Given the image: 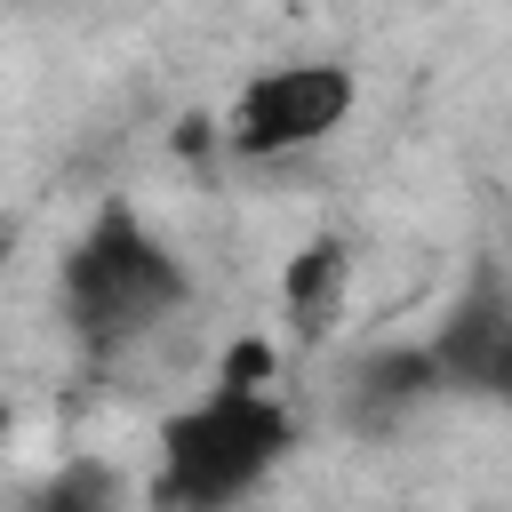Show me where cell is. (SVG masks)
Here are the masks:
<instances>
[{"label": "cell", "instance_id": "obj_1", "mask_svg": "<svg viewBox=\"0 0 512 512\" xmlns=\"http://www.w3.org/2000/svg\"><path fill=\"white\" fill-rule=\"evenodd\" d=\"M176 304H184V264L128 208L96 216V232L64 264V320L80 328V344L88 352H120L144 328H160V312H176Z\"/></svg>", "mask_w": 512, "mask_h": 512}, {"label": "cell", "instance_id": "obj_2", "mask_svg": "<svg viewBox=\"0 0 512 512\" xmlns=\"http://www.w3.org/2000/svg\"><path fill=\"white\" fill-rule=\"evenodd\" d=\"M288 448V416L256 392V384H224L216 400H200L192 416L168 424L160 440V504H232L248 496Z\"/></svg>", "mask_w": 512, "mask_h": 512}, {"label": "cell", "instance_id": "obj_3", "mask_svg": "<svg viewBox=\"0 0 512 512\" xmlns=\"http://www.w3.org/2000/svg\"><path fill=\"white\" fill-rule=\"evenodd\" d=\"M352 112V72L344 64H280L264 80L240 88L232 104V152L248 160H280V152H304L320 136H336Z\"/></svg>", "mask_w": 512, "mask_h": 512}, {"label": "cell", "instance_id": "obj_4", "mask_svg": "<svg viewBox=\"0 0 512 512\" xmlns=\"http://www.w3.org/2000/svg\"><path fill=\"white\" fill-rule=\"evenodd\" d=\"M440 384H464V392H504L512 384V296L496 280V264L472 272V296L448 312V328L424 344Z\"/></svg>", "mask_w": 512, "mask_h": 512}, {"label": "cell", "instance_id": "obj_5", "mask_svg": "<svg viewBox=\"0 0 512 512\" xmlns=\"http://www.w3.org/2000/svg\"><path fill=\"white\" fill-rule=\"evenodd\" d=\"M440 392V368H432V352H408V344H392V352H368L360 368H352V384H344V416H352V432H392L408 408H424Z\"/></svg>", "mask_w": 512, "mask_h": 512}, {"label": "cell", "instance_id": "obj_6", "mask_svg": "<svg viewBox=\"0 0 512 512\" xmlns=\"http://www.w3.org/2000/svg\"><path fill=\"white\" fill-rule=\"evenodd\" d=\"M336 296H344V248H336V240H312V248L288 264V320H296V336H304V344H312V336H328Z\"/></svg>", "mask_w": 512, "mask_h": 512}, {"label": "cell", "instance_id": "obj_7", "mask_svg": "<svg viewBox=\"0 0 512 512\" xmlns=\"http://www.w3.org/2000/svg\"><path fill=\"white\" fill-rule=\"evenodd\" d=\"M248 376H264V344H240L232 352V384H248Z\"/></svg>", "mask_w": 512, "mask_h": 512}, {"label": "cell", "instance_id": "obj_8", "mask_svg": "<svg viewBox=\"0 0 512 512\" xmlns=\"http://www.w3.org/2000/svg\"><path fill=\"white\" fill-rule=\"evenodd\" d=\"M0 264H8V224H0Z\"/></svg>", "mask_w": 512, "mask_h": 512}]
</instances>
